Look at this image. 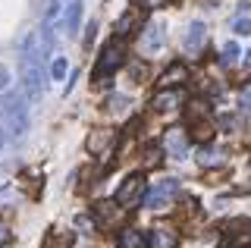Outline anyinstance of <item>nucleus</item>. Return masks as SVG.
I'll return each instance as SVG.
<instances>
[{"label": "nucleus", "mask_w": 251, "mask_h": 248, "mask_svg": "<svg viewBox=\"0 0 251 248\" xmlns=\"http://www.w3.org/2000/svg\"><path fill=\"white\" fill-rule=\"evenodd\" d=\"M19 73H22V88H25L28 100H41L47 91V79H44V50L35 32L22 35L19 41Z\"/></svg>", "instance_id": "f257e3e1"}, {"label": "nucleus", "mask_w": 251, "mask_h": 248, "mask_svg": "<svg viewBox=\"0 0 251 248\" xmlns=\"http://www.w3.org/2000/svg\"><path fill=\"white\" fill-rule=\"evenodd\" d=\"M0 129H3L13 142L25 138V132H28V104L19 91H3V95H0Z\"/></svg>", "instance_id": "f03ea898"}, {"label": "nucleus", "mask_w": 251, "mask_h": 248, "mask_svg": "<svg viewBox=\"0 0 251 248\" xmlns=\"http://www.w3.org/2000/svg\"><path fill=\"white\" fill-rule=\"evenodd\" d=\"M123 63H126V41L113 35L98 53V63H94V73H91L94 82H104L107 75H116V69H120Z\"/></svg>", "instance_id": "7ed1b4c3"}, {"label": "nucleus", "mask_w": 251, "mask_h": 248, "mask_svg": "<svg viewBox=\"0 0 251 248\" xmlns=\"http://www.w3.org/2000/svg\"><path fill=\"white\" fill-rule=\"evenodd\" d=\"M185 116H188V126H192V129H188V138L207 142V138L214 135V120H210V107H207V100H201V98L188 100Z\"/></svg>", "instance_id": "20e7f679"}, {"label": "nucleus", "mask_w": 251, "mask_h": 248, "mask_svg": "<svg viewBox=\"0 0 251 248\" xmlns=\"http://www.w3.org/2000/svg\"><path fill=\"white\" fill-rule=\"evenodd\" d=\"M176 195H179V179H173V176H167V179H157L151 189L141 192V207L160 211V207H167Z\"/></svg>", "instance_id": "39448f33"}, {"label": "nucleus", "mask_w": 251, "mask_h": 248, "mask_svg": "<svg viewBox=\"0 0 251 248\" xmlns=\"http://www.w3.org/2000/svg\"><path fill=\"white\" fill-rule=\"evenodd\" d=\"M141 192H145V176H141V173H129L120 185H116L113 201L120 207H138L141 204Z\"/></svg>", "instance_id": "423d86ee"}, {"label": "nucleus", "mask_w": 251, "mask_h": 248, "mask_svg": "<svg viewBox=\"0 0 251 248\" xmlns=\"http://www.w3.org/2000/svg\"><path fill=\"white\" fill-rule=\"evenodd\" d=\"M163 154H170L173 160H185L188 151H192V138H188V132L182 126H173L167 129V135H163Z\"/></svg>", "instance_id": "0eeeda50"}, {"label": "nucleus", "mask_w": 251, "mask_h": 248, "mask_svg": "<svg viewBox=\"0 0 251 248\" xmlns=\"http://www.w3.org/2000/svg\"><path fill=\"white\" fill-rule=\"evenodd\" d=\"M167 48V22L163 19H154L141 28V50L145 53H160Z\"/></svg>", "instance_id": "6e6552de"}, {"label": "nucleus", "mask_w": 251, "mask_h": 248, "mask_svg": "<svg viewBox=\"0 0 251 248\" xmlns=\"http://www.w3.org/2000/svg\"><path fill=\"white\" fill-rule=\"evenodd\" d=\"M245 245H251V220H232V223H226L220 248H245Z\"/></svg>", "instance_id": "1a4fd4ad"}, {"label": "nucleus", "mask_w": 251, "mask_h": 248, "mask_svg": "<svg viewBox=\"0 0 251 248\" xmlns=\"http://www.w3.org/2000/svg\"><path fill=\"white\" fill-rule=\"evenodd\" d=\"M145 245L148 248H176L179 245V232L170 229V226H151L145 236Z\"/></svg>", "instance_id": "9d476101"}, {"label": "nucleus", "mask_w": 251, "mask_h": 248, "mask_svg": "<svg viewBox=\"0 0 251 248\" xmlns=\"http://www.w3.org/2000/svg\"><path fill=\"white\" fill-rule=\"evenodd\" d=\"M182 100H185V91H182V88H160V91L154 95L151 104H154L157 113H170V110H176Z\"/></svg>", "instance_id": "9b49d317"}, {"label": "nucleus", "mask_w": 251, "mask_h": 248, "mask_svg": "<svg viewBox=\"0 0 251 248\" xmlns=\"http://www.w3.org/2000/svg\"><path fill=\"white\" fill-rule=\"evenodd\" d=\"M78 28H82V0H69L66 10H63V16H60V32H66L73 38Z\"/></svg>", "instance_id": "f8f14e48"}, {"label": "nucleus", "mask_w": 251, "mask_h": 248, "mask_svg": "<svg viewBox=\"0 0 251 248\" xmlns=\"http://www.w3.org/2000/svg\"><path fill=\"white\" fill-rule=\"evenodd\" d=\"M204 38H207V28H204V22H188L185 25V35H182V50L185 53H198L204 48Z\"/></svg>", "instance_id": "ddd939ff"}, {"label": "nucleus", "mask_w": 251, "mask_h": 248, "mask_svg": "<svg viewBox=\"0 0 251 248\" xmlns=\"http://www.w3.org/2000/svg\"><path fill=\"white\" fill-rule=\"evenodd\" d=\"M135 28H141V13H138V6H132V10H126L123 16H120V22H116V38H129Z\"/></svg>", "instance_id": "4468645a"}, {"label": "nucleus", "mask_w": 251, "mask_h": 248, "mask_svg": "<svg viewBox=\"0 0 251 248\" xmlns=\"http://www.w3.org/2000/svg\"><path fill=\"white\" fill-rule=\"evenodd\" d=\"M188 79V69H185V63H173L167 73L160 75V88H176V85H182Z\"/></svg>", "instance_id": "2eb2a0df"}, {"label": "nucleus", "mask_w": 251, "mask_h": 248, "mask_svg": "<svg viewBox=\"0 0 251 248\" xmlns=\"http://www.w3.org/2000/svg\"><path fill=\"white\" fill-rule=\"evenodd\" d=\"M120 248H148V245H145V232L135 229V226L123 229V232H120Z\"/></svg>", "instance_id": "dca6fc26"}, {"label": "nucleus", "mask_w": 251, "mask_h": 248, "mask_svg": "<svg viewBox=\"0 0 251 248\" xmlns=\"http://www.w3.org/2000/svg\"><path fill=\"white\" fill-rule=\"evenodd\" d=\"M110 142H113V132H110V129H98V132L88 138V151H91V154H100Z\"/></svg>", "instance_id": "f3484780"}, {"label": "nucleus", "mask_w": 251, "mask_h": 248, "mask_svg": "<svg viewBox=\"0 0 251 248\" xmlns=\"http://www.w3.org/2000/svg\"><path fill=\"white\" fill-rule=\"evenodd\" d=\"M229 28H232L235 35L248 38V35H251V16H248V13H235L232 22H229Z\"/></svg>", "instance_id": "a211bd4d"}, {"label": "nucleus", "mask_w": 251, "mask_h": 248, "mask_svg": "<svg viewBox=\"0 0 251 248\" xmlns=\"http://www.w3.org/2000/svg\"><path fill=\"white\" fill-rule=\"evenodd\" d=\"M94 214H98L104 223H110L116 214H120V204H116V201H98V204H94Z\"/></svg>", "instance_id": "6ab92c4d"}, {"label": "nucleus", "mask_w": 251, "mask_h": 248, "mask_svg": "<svg viewBox=\"0 0 251 248\" xmlns=\"http://www.w3.org/2000/svg\"><path fill=\"white\" fill-rule=\"evenodd\" d=\"M223 160H226V157H223V151H220V148H217V151H214V148H204V151L198 154V164H201V167H214V164H223Z\"/></svg>", "instance_id": "aec40b11"}, {"label": "nucleus", "mask_w": 251, "mask_h": 248, "mask_svg": "<svg viewBox=\"0 0 251 248\" xmlns=\"http://www.w3.org/2000/svg\"><path fill=\"white\" fill-rule=\"evenodd\" d=\"M66 73H69V63H66V57H57V60L50 63V79L63 82V79H66Z\"/></svg>", "instance_id": "412c9836"}, {"label": "nucleus", "mask_w": 251, "mask_h": 248, "mask_svg": "<svg viewBox=\"0 0 251 248\" xmlns=\"http://www.w3.org/2000/svg\"><path fill=\"white\" fill-rule=\"evenodd\" d=\"M126 104H129V100H126V95H110V98H107V110H110V113H123Z\"/></svg>", "instance_id": "4be33fe9"}, {"label": "nucleus", "mask_w": 251, "mask_h": 248, "mask_svg": "<svg viewBox=\"0 0 251 248\" xmlns=\"http://www.w3.org/2000/svg\"><path fill=\"white\" fill-rule=\"evenodd\" d=\"M239 110H251V82L239 88Z\"/></svg>", "instance_id": "5701e85b"}, {"label": "nucleus", "mask_w": 251, "mask_h": 248, "mask_svg": "<svg viewBox=\"0 0 251 248\" xmlns=\"http://www.w3.org/2000/svg\"><path fill=\"white\" fill-rule=\"evenodd\" d=\"M235 60H239V44H226L223 48V63H235Z\"/></svg>", "instance_id": "b1692460"}, {"label": "nucleus", "mask_w": 251, "mask_h": 248, "mask_svg": "<svg viewBox=\"0 0 251 248\" xmlns=\"http://www.w3.org/2000/svg\"><path fill=\"white\" fill-rule=\"evenodd\" d=\"M145 154H148V157H145V167H157V164H160V154H163V151L151 145V148H148Z\"/></svg>", "instance_id": "393cba45"}, {"label": "nucleus", "mask_w": 251, "mask_h": 248, "mask_svg": "<svg viewBox=\"0 0 251 248\" xmlns=\"http://www.w3.org/2000/svg\"><path fill=\"white\" fill-rule=\"evenodd\" d=\"M10 69H6V63H0V91H6V88H10Z\"/></svg>", "instance_id": "a878e982"}, {"label": "nucleus", "mask_w": 251, "mask_h": 248, "mask_svg": "<svg viewBox=\"0 0 251 248\" xmlns=\"http://www.w3.org/2000/svg\"><path fill=\"white\" fill-rule=\"evenodd\" d=\"M129 75H132V82H145V75H148V69L135 63V66H132V69H129Z\"/></svg>", "instance_id": "bb28decb"}, {"label": "nucleus", "mask_w": 251, "mask_h": 248, "mask_svg": "<svg viewBox=\"0 0 251 248\" xmlns=\"http://www.w3.org/2000/svg\"><path fill=\"white\" fill-rule=\"evenodd\" d=\"M3 242H10V223L0 220V245H3Z\"/></svg>", "instance_id": "cd10ccee"}, {"label": "nucleus", "mask_w": 251, "mask_h": 248, "mask_svg": "<svg viewBox=\"0 0 251 248\" xmlns=\"http://www.w3.org/2000/svg\"><path fill=\"white\" fill-rule=\"evenodd\" d=\"M170 0H138V6H151V10H157V6H167Z\"/></svg>", "instance_id": "c85d7f7f"}, {"label": "nucleus", "mask_w": 251, "mask_h": 248, "mask_svg": "<svg viewBox=\"0 0 251 248\" xmlns=\"http://www.w3.org/2000/svg\"><path fill=\"white\" fill-rule=\"evenodd\" d=\"M94 35H98V25H88V32H85V48H91V41H94Z\"/></svg>", "instance_id": "c756f323"}, {"label": "nucleus", "mask_w": 251, "mask_h": 248, "mask_svg": "<svg viewBox=\"0 0 251 248\" xmlns=\"http://www.w3.org/2000/svg\"><path fill=\"white\" fill-rule=\"evenodd\" d=\"M242 66H245V69H251V48L245 50V57H242Z\"/></svg>", "instance_id": "7c9ffc66"}, {"label": "nucleus", "mask_w": 251, "mask_h": 248, "mask_svg": "<svg viewBox=\"0 0 251 248\" xmlns=\"http://www.w3.org/2000/svg\"><path fill=\"white\" fill-rule=\"evenodd\" d=\"M0 148H3V129H0Z\"/></svg>", "instance_id": "2f4dec72"}]
</instances>
